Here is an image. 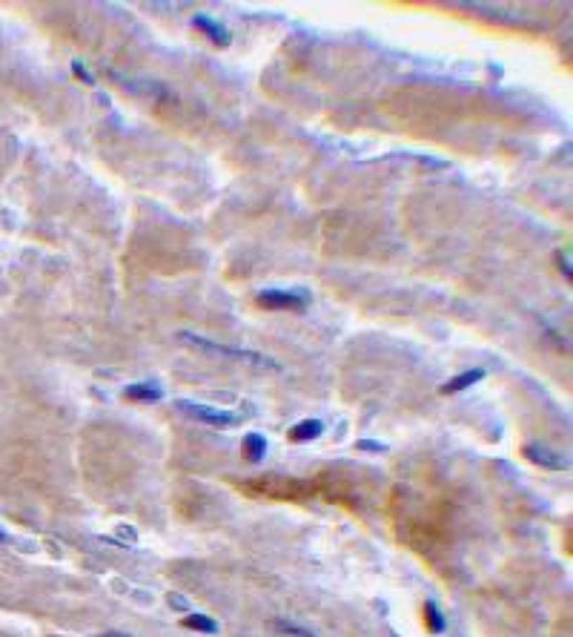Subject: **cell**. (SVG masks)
I'll list each match as a JSON object with an SVG mask.
<instances>
[{
    "label": "cell",
    "instance_id": "obj_1",
    "mask_svg": "<svg viewBox=\"0 0 573 637\" xmlns=\"http://www.w3.org/2000/svg\"><path fill=\"white\" fill-rule=\"evenodd\" d=\"M178 336L184 339V342H190V345H195V348H204V351H209V353H221V356L244 359V362H249V365H267V368H278V365H276L273 359L261 356V353H255V351H244V348H227V345L209 342V339H204V336H195V333H187V330H181Z\"/></svg>",
    "mask_w": 573,
    "mask_h": 637
},
{
    "label": "cell",
    "instance_id": "obj_2",
    "mask_svg": "<svg viewBox=\"0 0 573 637\" xmlns=\"http://www.w3.org/2000/svg\"><path fill=\"white\" fill-rule=\"evenodd\" d=\"M184 413H190L195 422H204V425H212V428H235L241 425V416L238 413H230V411H218V408H207V405H198V402H187V399H178L175 402Z\"/></svg>",
    "mask_w": 573,
    "mask_h": 637
},
{
    "label": "cell",
    "instance_id": "obj_3",
    "mask_svg": "<svg viewBox=\"0 0 573 637\" xmlns=\"http://www.w3.org/2000/svg\"><path fill=\"white\" fill-rule=\"evenodd\" d=\"M307 293H292V290H264L258 293V305L267 310H295L301 313L307 308Z\"/></svg>",
    "mask_w": 573,
    "mask_h": 637
},
{
    "label": "cell",
    "instance_id": "obj_4",
    "mask_svg": "<svg viewBox=\"0 0 573 637\" xmlns=\"http://www.w3.org/2000/svg\"><path fill=\"white\" fill-rule=\"evenodd\" d=\"M522 454L531 459V462L542 465V468H550V471H565L567 465H570L562 454H556V451H550V448H545V445H524Z\"/></svg>",
    "mask_w": 573,
    "mask_h": 637
},
{
    "label": "cell",
    "instance_id": "obj_5",
    "mask_svg": "<svg viewBox=\"0 0 573 637\" xmlns=\"http://www.w3.org/2000/svg\"><path fill=\"white\" fill-rule=\"evenodd\" d=\"M192 26L198 29V32H204L215 47H227L230 44V32L221 26V23H215V20H209L207 15H195L192 18Z\"/></svg>",
    "mask_w": 573,
    "mask_h": 637
},
{
    "label": "cell",
    "instance_id": "obj_6",
    "mask_svg": "<svg viewBox=\"0 0 573 637\" xmlns=\"http://www.w3.org/2000/svg\"><path fill=\"white\" fill-rule=\"evenodd\" d=\"M321 434H324V422L321 419H304V422L292 425L290 439L292 442H310V439H319Z\"/></svg>",
    "mask_w": 573,
    "mask_h": 637
},
{
    "label": "cell",
    "instance_id": "obj_7",
    "mask_svg": "<svg viewBox=\"0 0 573 637\" xmlns=\"http://www.w3.org/2000/svg\"><path fill=\"white\" fill-rule=\"evenodd\" d=\"M484 379V370H479V368H473V370H464V373H459V376H453L448 385H442V394L448 396V394H459V391H464V388H470V385H476V382H481Z\"/></svg>",
    "mask_w": 573,
    "mask_h": 637
},
{
    "label": "cell",
    "instance_id": "obj_8",
    "mask_svg": "<svg viewBox=\"0 0 573 637\" xmlns=\"http://www.w3.org/2000/svg\"><path fill=\"white\" fill-rule=\"evenodd\" d=\"M123 396L132 399V402H158L164 396V391L155 388V385H147V382H138V385H129L123 391Z\"/></svg>",
    "mask_w": 573,
    "mask_h": 637
},
{
    "label": "cell",
    "instance_id": "obj_9",
    "mask_svg": "<svg viewBox=\"0 0 573 637\" xmlns=\"http://www.w3.org/2000/svg\"><path fill=\"white\" fill-rule=\"evenodd\" d=\"M244 451H247V459H249V462H261L264 454H267V439H264L261 434H247Z\"/></svg>",
    "mask_w": 573,
    "mask_h": 637
},
{
    "label": "cell",
    "instance_id": "obj_10",
    "mask_svg": "<svg viewBox=\"0 0 573 637\" xmlns=\"http://www.w3.org/2000/svg\"><path fill=\"white\" fill-rule=\"evenodd\" d=\"M184 626L187 629H195V631H204V634H215L218 631V623L215 620H209L207 614H192V612L184 617Z\"/></svg>",
    "mask_w": 573,
    "mask_h": 637
},
{
    "label": "cell",
    "instance_id": "obj_11",
    "mask_svg": "<svg viewBox=\"0 0 573 637\" xmlns=\"http://www.w3.org/2000/svg\"><path fill=\"white\" fill-rule=\"evenodd\" d=\"M424 620H427V629H430L433 634L445 631V617H442V612L436 609V603H433V600H427V603H424Z\"/></svg>",
    "mask_w": 573,
    "mask_h": 637
},
{
    "label": "cell",
    "instance_id": "obj_12",
    "mask_svg": "<svg viewBox=\"0 0 573 637\" xmlns=\"http://www.w3.org/2000/svg\"><path fill=\"white\" fill-rule=\"evenodd\" d=\"M356 448L359 451H376V454H384L387 451V445L384 442H376V439H362V442H356Z\"/></svg>",
    "mask_w": 573,
    "mask_h": 637
},
{
    "label": "cell",
    "instance_id": "obj_13",
    "mask_svg": "<svg viewBox=\"0 0 573 637\" xmlns=\"http://www.w3.org/2000/svg\"><path fill=\"white\" fill-rule=\"evenodd\" d=\"M281 631H287V634H295V637H316L313 631H307V629H298V626H292V623H276Z\"/></svg>",
    "mask_w": 573,
    "mask_h": 637
},
{
    "label": "cell",
    "instance_id": "obj_14",
    "mask_svg": "<svg viewBox=\"0 0 573 637\" xmlns=\"http://www.w3.org/2000/svg\"><path fill=\"white\" fill-rule=\"evenodd\" d=\"M72 72H75V78H80V80H86V83H90V87L95 83V78H92L90 72H86V66H83L80 61H75V63H72Z\"/></svg>",
    "mask_w": 573,
    "mask_h": 637
},
{
    "label": "cell",
    "instance_id": "obj_15",
    "mask_svg": "<svg viewBox=\"0 0 573 637\" xmlns=\"http://www.w3.org/2000/svg\"><path fill=\"white\" fill-rule=\"evenodd\" d=\"M169 606H178V609H184V612H190V606H187V600L184 597H175V594H169Z\"/></svg>",
    "mask_w": 573,
    "mask_h": 637
},
{
    "label": "cell",
    "instance_id": "obj_16",
    "mask_svg": "<svg viewBox=\"0 0 573 637\" xmlns=\"http://www.w3.org/2000/svg\"><path fill=\"white\" fill-rule=\"evenodd\" d=\"M559 267H565V276L570 279V259H567V256H562V253H559Z\"/></svg>",
    "mask_w": 573,
    "mask_h": 637
},
{
    "label": "cell",
    "instance_id": "obj_17",
    "mask_svg": "<svg viewBox=\"0 0 573 637\" xmlns=\"http://www.w3.org/2000/svg\"><path fill=\"white\" fill-rule=\"evenodd\" d=\"M98 637H129V634H123V631H104V634H98Z\"/></svg>",
    "mask_w": 573,
    "mask_h": 637
},
{
    "label": "cell",
    "instance_id": "obj_18",
    "mask_svg": "<svg viewBox=\"0 0 573 637\" xmlns=\"http://www.w3.org/2000/svg\"><path fill=\"white\" fill-rule=\"evenodd\" d=\"M121 537H129V540H135V531H132V528H121Z\"/></svg>",
    "mask_w": 573,
    "mask_h": 637
},
{
    "label": "cell",
    "instance_id": "obj_19",
    "mask_svg": "<svg viewBox=\"0 0 573 637\" xmlns=\"http://www.w3.org/2000/svg\"><path fill=\"white\" fill-rule=\"evenodd\" d=\"M6 540H9V537L4 534V528H0V542H6Z\"/></svg>",
    "mask_w": 573,
    "mask_h": 637
}]
</instances>
